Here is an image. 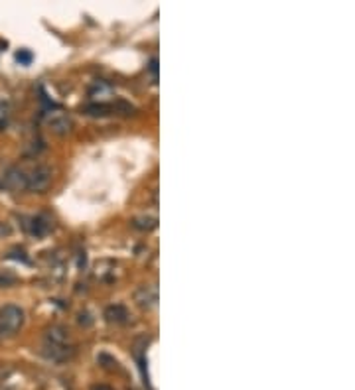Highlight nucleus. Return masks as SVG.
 <instances>
[{
	"label": "nucleus",
	"instance_id": "f257e3e1",
	"mask_svg": "<svg viewBox=\"0 0 355 390\" xmlns=\"http://www.w3.org/2000/svg\"><path fill=\"white\" fill-rule=\"evenodd\" d=\"M22 325H24V312L18 305L8 303L0 307V337H12L20 331Z\"/></svg>",
	"mask_w": 355,
	"mask_h": 390
},
{
	"label": "nucleus",
	"instance_id": "f03ea898",
	"mask_svg": "<svg viewBox=\"0 0 355 390\" xmlns=\"http://www.w3.org/2000/svg\"><path fill=\"white\" fill-rule=\"evenodd\" d=\"M51 183V170L48 166H38L30 174H26V189L30 191H44Z\"/></svg>",
	"mask_w": 355,
	"mask_h": 390
},
{
	"label": "nucleus",
	"instance_id": "7ed1b4c3",
	"mask_svg": "<svg viewBox=\"0 0 355 390\" xmlns=\"http://www.w3.org/2000/svg\"><path fill=\"white\" fill-rule=\"evenodd\" d=\"M4 188L10 191H22L26 189V174L20 168H10L4 176Z\"/></svg>",
	"mask_w": 355,
	"mask_h": 390
},
{
	"label": "nucleus",
	"instance_id": "20e7f679",
	"mask_svg": "<svg viewBox=\"0 0 355 390\" xmlns=\"http://www.w3.org/2000/svg\"><path fill=\"white\" fill-rule=\"evenodd\" d=\"M44 353L50 357L51 361H67V359L73 357L75 349L71 345H50V343H46V351Z\"/></svg>",
	"mask_w": 355,
	"mask_h": 390
},
{
	"label": "nucleus",
	"instance_id": "39448f33",
	"mask_svg": "<svg viewBox=\"0 0 355 390\" xmlns=\"http://www.w3.org/2000/svg\"><path fill=\"white\" fill-rule=\"evenodd\" d=\"M46 343H50V345H67V343H69V333H67V329L62 327V325H53L51 329H48V333H46Z\"/></svg>",
	"mask_w": 355,
	"mask_h": 390
},
{
	"label": "nucleus",
	"instance_id": "423d86ee",
	"mask_svg": "<svg viewBox=\"0 0 355 390\" xmlns=\"http://www.w3.org/2000/svg\"><path fill=\"white\" fill-rule=\"evenodd\" d=\"M134 300L142 305V307H150L156 302V288L154 286H142V288L134 294Z\"/></svg>",
	"mask_w": 355,
	"mask_h": 390
},
{
	"label": "nucleus",
	"instance_id": "0eeeda50",
	"mask_svg": "<svg viewBox=\"0 0 355 390\" xmlns=\"http://www.w3.org/2000/svg\"><path fill=\"white\" fill-rule=\"evenodd\" d=\"M105 317H107V321H111V323H125L128 317V312L125 305H111V307H107Z\"/></svg>",
	"mask_w": 355,
	"mask_h": 390
},
{
	"label": "nucleus",
	"instance_id": "6e6552de",
	"mask_svg": "<svg viewBox=\"0 0 355 390\" xmlns=\"http://www.w3.org/2000/svg\"><path fill=\"white\" fill-rule=\"evenodd\" d=\"M50 125H51V128L57 132V134H65V132L71 128L69 118H67V116H62V114H57V116L50 118Z\"/></svg>",
	"mask_w": 355,
	"mask_h": 390
},
{
	"label": "nucleus",
	"instance_id": "1a4fd4ad",
	"mask_svg": "<svg viewBox=\"0 0 355 390\" xmlns=\"http://www.w3.org/2000/svg\"><path fill=\"white\" fill-rule=\"evenodd\" d=\"M30 231H32V235H36V237H44V235L50 231V223H46L44 217H36V219L32 221Z\"/></svg>",
	"mask_w": 355,
	"mask_h": 390
},
{
	"label": "nucleus",
	"instance_id": "9d476101",
	"mask_svg": "<svg viewBox=\"0 0 355 390\" xmlns=\"http://www.w3.org/2000/svg\"><path fill=\"white\" fill-rule=\"evenodd\" d=\"M136 229H154L156 227V219L154 217H146V219H136L134 221Z\"/></svg>",
	"mask_w": 355,
	"mask_h": 390
},
{
	"label": "nucleus",
	"instance_id": "9b49d317",
	"mask_svg": "<svg viewBox=\"0 0 355 390\" xmlns=\"http://www.w3.org/2000/svg\"><path fill=\"white\" fill-rule=\"evenodd\" d=\"M14 282H16L14 274H0V286H12Z\"/></svg>",
	"mask_w": 355,
	"mask_h": 390
},
{
	"label": "nucleus",
	"instance_id": "f8f14e48",
	"mask_svg": "<svg viewBox=\"0 0 355 390\" xmlns=\"http://www.w3.org/2000/svg\"><path fill=\"white\" fill-rule=\"evenodd\" d=\"M12 233V227L8 225V223H2L0 221V237H8Z\"/></svg>",
	"mask_w": 355,
	"mask_h": 390
},
{
	"label": "nucleus",
	"instance_id": "ddd939ff",
	"mask_svg": "<svg viewBox=\"0 0 355 390\" xmlns=\"http://www.w3.org/2000/svg\"><path fill=\"white\" fill-rule=\"evenodd\" d=\"M91 390H113L111 386H107V384H95Z\"/></svg>",
	"mask_w": 355,
	"mask_h": 390
},
{
	"label": "nucleus",
	"instance_id": "4468645a",
	"mask_svg": "<svg viewBox=\"0 0 355 390\" xmlns=\"http://www.w3.org/2000/svg\"><path fill=\"white\" fill-rule=\"evenodd\" d=\"M16 57H18V61H20V59H22V61H30V55H28V53H18Z\"/></svg>",
	"mask_w": 355,
	"mask_h": 390
}]
</instances>
